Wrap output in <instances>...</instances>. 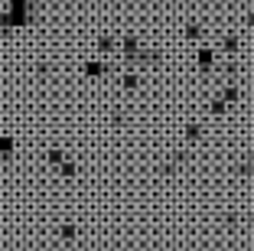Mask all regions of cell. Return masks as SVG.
I'll list each match as a JSON object with an SVG mask.
<instances>
[{"instance_id": "1", "label": "cell", "mask_w": 254, "mask_h": 251, "mask_svg": "<svg viewBox=\"0 0 254 251\" xmlns=\"http://www.w3.org/2000/svg\"><path fill=\"white\" fill-rule=\"evenodd\" d=\"M26 10H30V3H26V0H16L13 7H10V13L3 16V23H26V20H30Z\"/></svg>"}]
</instances>
